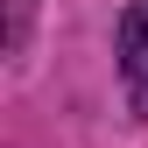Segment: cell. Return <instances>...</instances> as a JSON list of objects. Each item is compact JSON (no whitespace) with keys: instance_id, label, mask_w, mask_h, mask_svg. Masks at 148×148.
I'll list each match as a JSON object with an SVG mask.
<instances>
[{"instance_id":"6da1fadb","label":"cell","mask_w":148,"mask_h":148,"mask_svg":"<svg viewBox=\"0 0 148 148\" xmlns=\"http://www.w3.org/2000/svg\"><path fill=\"white\" fill-rule=\"evenodd\" d=\"M120 78H127L134 113H148V0L120 14Z\"/></svg>"}]
</instances>
